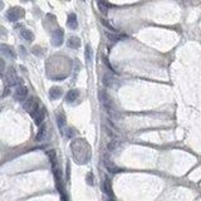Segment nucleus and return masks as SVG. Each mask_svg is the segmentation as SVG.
<instances>
[{
  "label": "nucleus",
  "mask_w": 201,
  "mask_h": 201,
  "mask_svg": "<svg viewBox=\"0 0 201 201\" xmlns=\"http://www.w3.org/2000/svg\"><path fill=\"white\" fill-rule=\"evenodd\" d=\"M23 108H24L29 114L33 116V117L37 114V112L40 109V107H39V102H38V99L34 98V97H31V98L27 99V101L23 103Z\"/></svg>",
  "instance_id": "1"
},
{
  "label": "nucleus",
  "mask_w": 201,
  "mask_h": 201,
  "mask_svg": "<svg viewBox=\"0 0 201 201\" xmlns=\"http://www.w3.org/2000/svg\"><path fill=\"white\" fill-rule=\"evenodd\" d=\"M23 16H24V10L19 6L9 9L8 13H6V18L10 20V22H18V20Z\"/></svg>",
  "instance_id": "2"
},
{
  "label": "nucleus",
  "mask_w": 201,
  "mask_h": 201,
  "mask_svg": "<svg viewBox=\"0 0 201 201\" xmlns=\"http://www.w3.org/2000/svg\"><path fill=\"white\" fill-rule=\"evenodd\" d=\"M63 38H64V31H63V29H60V28L56 29L52 34V44L54 47H60L63 44Z\"/></svg>",
  "instance_id": "3"
},
{
  "label": "nucleus",
  "mask_w": 201,
  "mask_h": 201,
  "mask_svg": "<svg viewBox=\"0 0 201 201\" xmlns=\"http://www.w3.org/2000/svg\"><path fill=\"white\" fill-rule=\"evenodd\" d=\"M5 77H6V82H8V84H9L10 87H12V86H16L18 82H19L18 76H16V70L14 68H12V67L6 70V76Z\"/></svg>",
  "instance_id": "4"
},
{
  "label": "nucleus",
  "mask_w": 201,
  "mask_h": 201,
  "mask_svg": "<svg viewBox=\"0 0 201 201\" xmlns=\"http://www.w3.org/2000/svg\"><path fill=\"white\" fill-rule=\"evenodd\" d=\"M99 99H101V102H102V104H103V107L107 109V112L108 113H112V109H113V107H112V101H111V98H109V96L106 92H101L99 93Z\"/></svg>",
  "instance_id": "5"
},
{
  "label": "nucleus",
  "mask_w": 201,
  "mask_h": 201,
  "mask_svg": "<svg viewBox=\"0 0 201 201\" xmlns=\"http://www.w3.org/2000/svg\"><path fill=\"white\" fill-rule=\"evenodd\" d=\"M28 97V88L25 86H19L14 93V98L19 102H23Z\"/></svg>",
  "instance_id": "6"
},
{
  "label": "nucleus",
  "mask_w": 201,
  "mask_h": 201,
  "mask_svg": "<svg viewBox=\"0 0 201 201\" xmlns=\"http://www.w3.org/2000/svg\"><path fill=\"white\" fill-rule=\"evenodd\" d=\"M0 52H2L4 56H6L8 58H12V59H15V58H16L15 50H14L12 47H10V45H6V44H0Z\"/></svg>",
  "instance_id": "7"
},
{
  "label": "nucleus",
  "mask_w": 201,
  "mask_h": 201,
  "mask_svg": "<svg viewBox=\"0 0 201 201\" xmlns=\"http://www.w3.org/2000/svg\"><path fill=\"white\" fill-rule=\"evenodd\" d=\"M62 94H63V91L60 87H52L50 91H49V97L50 99L53 101H56V99H59L62 97Z\"/></svg>",
  "instance_id": "8"
},
{
  "label": "nucleus",
  "mask_w": 201,
  "mask_h": 201,
  "mask_svg": "<svg viewBox=\"0 0 201 201\" xmlns=\"http://www.w3.org/2000/svg\"><path fill=\"white\" fill-rule=\"evenodd\" d=\"M44 118H45V109H44V108H40V109L37 112V114L34 116V122H35V124H37V126H41V124H43V122H44Z\"/></svg>",
  "instance_id": "9"
},
{
  "label": "nucleus",
  "mask_w": 201,
  "mask_h": 201,
  "mask_svg": "<svg viewBox=\"0 0 201 201\" xmlns=\"http://www.w3.org/2000/svg\"><path fill=\"white\" fill-rule=\"evenodd\" d=\"M79 97V91L78 89H72L67 93V96H66V101L68 103H72V102H74L77 101V98Z\"/></svg>",
  "instance_id": "10"
},
{
  "label": "nucleus",
  "mask_w": 201,
  "mask_h": 201,
  "mask_svg": "<svg viewBox=\"0 0 201 201\" xmlns=\"http://www.w3.org/2000/svg\"><path fill=\"white\" fill-rule=\"evenodd\" d=\"M67 25L70 29H77L78 28V22H77V15L76 14H69L68 15V20H67Z\"/></svg>",
  "instance_id": "11"
},
{
  "label": "nucleus",
  "mask_w": 201,
  "mask_h": 201,
  "mask_svg": "<svg viewBox=\"0 0 201 201\" xmlns=\"http://www.w3.org/2000/svg\"><path fill=\"white\" fill-rule=\"evenodd\" d=\"M68 47L72 48V49H78L81 47V39L78 37H70L68 39Z\"/></svg>",
  "instance_id": "12"
},
{
  "label": "nucleus",
  "mask_w": 201,
  "mask_h": 201,
  "mask_svg": "<svg viewBox=\"0 0 201 201\" xmlns=\"http://www.w3.org/2000/svg\"><path fill=\"white\" fill-rule=\"evenodd\" d=\"M45 135H47V126L45 124H41L39 131H38V133H37V136H35V141L37 142H41V141L44 140Z\"/></svg>",
  "instance_id": "13"
},
{
  "label": "nucleus",
  "mask_w": 201,
  "mask_h": 201,
  "mask_svg": "<svg viewBox=\"0 0 201 201\" xmlns=\"http://www.w3.org/2000/svg\"><path fill=\"white\" fill-rule=\"evenodd\" d=\"M20 35H22V38L27 41H33L34 40V34L31 33L30 30L28 29H23V30H20Z\"/></svg>",
  "instance_id": "14"
},
{
  "label": "nucleus",
  "mask_w": 201,
  "mask_h": 201,
  "mask_svg": "<svg viewBox=\"0 0 201 201\" xmlns=\"http://www.w3.org/2000/svg\"><path fill=\"white\" fill-rule=\"evenodd\" d=\"M103 191L107 194L109 196V199L113 197V192H112V187H111V182H109V180H104V182H103Z\"/></svg>",
  "instance_id": "15"
},
{
  "label": "nucleus",
  "mask_w": 201,
  "mask_h": 201,
  "mask_svg": "<svg viewBox=\"0 0 201 201\" xmlns=\"http://www.w3.org/2000/svg\"><path fill=\"white\" fill-rule=\"evenodd\" d=\"M57 121H58L59 128H63V127H64V124H66V116H64V113H58Z\"/></svg>",
  "instance_id": "16"
},
{
  "label": "nucleus",
  "mask_w": 201,
  "mask_h": 201,
  "mask_svg": "<svg viewBox=\"0 0 201 201\" xmlns=\"http://www.w3.org/2000/svg\"><path fill=\"white\" fill-rule=\"evenodd\" d=\"M97 4L99 6V9H101V13L102 14H107V12H108V4L107 3H103V2H98Z\"/></svg>",
  "instance_id": "17"
},
{
  "label": "nucleus",
  "mask_w": 201,
  "mask_h": 201,
  "mask_svg": "<svg viewBox=\"0 0 201 201\" xmlns=\"http://www.w3.org/2000/svg\"><path fill=\"white\" fill-rule=\"evenodd\" d=\"M31 53L33 54H35V56H38V57H40V56H43L44 54V52H43V49H41L40 47H33V49H31Z\"/></svg>",
  "instance_id": "18"
},
{
  "label": "nucleus",
  "mask_w": 201,
  "mask_h": 201,
  "mask_svg": "<svg viewBox=\"0 0 201 201\" xmlns=\"http://www.w3.org/2000/svg\"><path fill=\"white\" fill-rule=\"evenodd\" d=\"M84 54H86V59H87V62H92V48L89 47V45H87L86 47V53H84Z\"/></svg>",
  "instance_id": "19"
},
{
  "label": "nucleus",
  "mask_w": 201,
  "mask_h": 201,
  "mask_svg": "<svg viewBox=\"0 0 201 201\" xmlns=\"http://www.w3.org/2000/svg\"><path fill=\"white\" fill-rule=\"evenodd\" d=\"M106 37H107L108 39H111L112 41H118V40L121 39L120 35H117V34H112V33H107V31H106Z\"/></svg>",
  "instance_id": "20"
},
{
  "label": "nucleus",
  "mask_w": 201,
  "mask_h": 201,
  "mask_svg": "<svg viewBox=\"0 0 201 201\" xmlns=\"http://www.w3.org/2000/svg\"><path fill=\"white\" fill-rule=\"evenodd\" d=\"M102 24H103L104 27H107L108 29H111V30L113 31V33H116V29H114V28H113V27H112V25H111V24H109L108 22H106V20H104V19H102Z\"/></svg>",
  "instance_id": "21"
},
{
  "label": "nucleus",
  "mask_w": 201,
  "mask_h": 201,
  "mask_svg": "<svg viewBox=\"0 0 201 201\" xmlns=\"http://www.w3.org/2000/svg\"><path fill=\"white\" fill-rule=\"evenodd\" d=\"M5 70V63H4V60L0 58V74H3V72Z\"/></svg>",
  "instance_id": "22"
},
{
  "label": "nucleus",
  "mask_w": 201,
  "mask_h": 201,
  "mask_svg": "<svg viewBox=\"0 0 201 201\" xmlns=\"http://www.w3.org/2000/svg\"><path fill=\"white\" fill-rule=\"evenodd\" d=\"M87 182H88V185H93V175H92V172H89L87 175Z\"/></svg>",
  "instance_id": "23"
},
{
  "label": "nucleus",
  "mask_w": 201,
  "mask_h": 201,
  "mask_svg": "<svg viewBox=\"0 0 201 201\" xmlns=\"http://www.w3.org/2000/svg\"><path fill=\"white\" fill-rule=\"evenodd\" d=\"M5 35H6V30L3 27H0V37H5Z\"/></svg>",
  "instance_id": "24"
},
{
  "label": "nucleus",
  "mask_w": 201,
  "mask_h": 201,
  "mask_svg": "<svg viewBox=\"0 0 201 201\" xmlns=\"http://www.w3.org/2000/svg\"><path fill=\"white\" fill-rule=\"evenodd\" d=\"M3 8H4V3H3V2H0V10H2Z\"/></svg>",
  "instance_id": "25"
},
{
  "label": "nucleus",
  "mask_w": 201,
  "mask_h": 201,
  "mask_svg": "<svg viewBox=\"0 0 201 201\" xmlns=\"http://www.w3.org/2000/svg\"><path fill=\"white\" fill-rule=\"evenodd\" d=\"M108 201H113V199H109V200H108Z\"/></svg>",
  "instance_id": "26"
}]
</instances>
